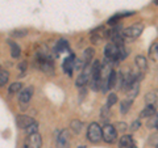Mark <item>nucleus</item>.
<instances>
[{
	"mask_svg": "<svg viewBox=\"0 0 158 148\" xmlns=\"http://www.w3.org/2000/svg\"><path fill=\"white\" fill-rule=\"evenodd\" d=\"M131 106H132V100H125V101H123L121 105H120V113H121V114H127L128 110L131 109Z\"/></svg>",
	"mask_w": 158,
	"mask_h": 148,
	"instance_id": "nucleus-25",
	"label": "nucleus"
},
{
	"mask_svg": "<svg viewBox=\"0 0 158 148\" xmlns=\"http://www.w3.org/2000/svg\"><path fill=\"white\" fill-rule=\"evenodd\" d=\"M27 34H28V32H27V30H15V32H12V36H13V37H16V38L25 37Z\"/></svg>",
	"mask_w": 158,
	"mask_h": 148,
	"instance_id": "nucleus-32",
	"label": "nucleus"
},
{
	"mask_svg": "<svg viewBox=\"0 0 158 148\" xmlns=\"http://www.w3.org/2000/svg\"><path fill=\"white\" fill-rule=\"evenodd\" d=\"M42 146V138L38 132H34V134L28 135V139L25 143V147L24 148H41Z\"/></svg>",
	"mask_w": 158,
	"mask_h": 148,
	"instance_id": "nucleus-7",
	"label": "nucleus"
},
{
	"mask_svg": "<svg viewBox=\"0 0 158 148\" xmlns=\"http://www.w3.org/2000/svg\"><path fill=\"white\" fill-rule=\"evenodd\" d=\"M57 147L58 148H70V138H69V131L67 130H62V131L58 132Z\"/></svg>",
	"mask_w": 158,
	"mask_h": 148,
	"instance_id": "nucleus-9",
	"label": "nucleus"
},
{
	"mask_svg": "<svg viewBox=\"0 0 158 148\" xmlns=\"http://www.w3.org/2000/svg\"><path fill=\"white\" fill-rule=\"evenodd\" d=\"M87 139L91 143H99L102 140V127L98 123H91L87 129Z\"/></svg>",
	"mask_w": 158,
	"mask_h": 148,
	"instance_id": "nucleus-1",
	"label": "nucleus"
},
{
	"mask_svg": "<svg viewBox=\"0 0 158 148\" xmlns=\"http://www.w3.org/2000/svg\"><path fill=\"white\" fill-rule=\"evenodd\" d=\"M156 148H158V144H157V146H156Z\"/></svg>",
	"mask_w": 158,
	"mask_h": 148,
	"instance_id": "nucleus-39",
	"label": "nucleus"
},
{
	"mask_svg": "<svg viewBox=\"0 0 158 148\" xmlns=\"http://www.w3.org/2000/svg\"><path fill=\"white\" fill-rule=\"evenodd\" d=\"M23 89V84L21 83H12V84H9V87H8V93L11 96L13 95H17V93H20V91Z\"/></svg>",
	"mask_w": 158,
	"mask_h": 148,
	"instance_id": "nucleus-19",
	"label": "nucleus"
},
{
	"mask_svg": "<svg viewBox=\"0 0 158 148\" xmlns=\"http://www.w3.org/2000/svg\"><path fill=\"white\" fill-rule=\"evenodd\" d=\"M106 30L104 28H99V29H95L92 33H91V38H92V42L94 43H99L102 39L106 38Z\"/></svg>",
	"mask_w": 158,
	"mask_h": 148,
	"instance_id": "nucleus-15",
	"label": "nucleus"
},
{
	"mask_svg": "<svg viewBox=\"0 0 158 148\" xmlns=\"http://www.w3.org/2000/svg\"><path fill=\"white\" fill-rule=\"evenodd\" d=\"M74 63H75V55L74 54H71L70 56H67L65 59V62H63V71H65V73H67L69 76H71L73 73V70H74Z\"/></svg>",
	"mask_w": 158,
	"mask_h": 148,
	"instance_id": "nucleus-11",
	"label": "nucleus"
},
{
	"mask_svg": "<svg viewBox=\"0 0 158 148\" xmlns=\"http://www.w3.org/2000/svg\"><path fill=\"white\" fill-rule=\"evenodd\" d=\"M70 127H71V130L75 132V134H81V131L83 130V122L79 121V119H74L70 123Z\"/></svg>",
	"mask_w": 158,
	"mask_h": 148,
	"instance_id": "nucleus-21",
	"label": "nucleus"
},
{
	"mask_svg": "<svg viewBox=\"0 0 158 148\" xmlns=\"http://www.w3.org/2000/svg\"><path fill=\"white\" fill-rule=\"evenodd\" d=\"M154 3H156V4H158V0H154Z\"/></svg>",
	"mask_w": 158,
	"mask_h": 148,
	"instance_id": "nucleus-38",
	"label": "nucleus"
},
{
	"mask_svg": "<svg viewBox=\"0 0 158 148\" xmlns=\"http://www.w3.org/2000/svg\"><path fill=\"white\" fill-rule=\"evenodd\" d=\"M100 115H102V119L103 121H107L108 119V115H110V113H108V106L107 105L100 110Z\"/></svg>",
	"mask_w": 158,
	"mask_h": 148,
	"instance_id": "nucleus-31",
	"label": "nucleus"
},
{
	"mask_svg": "<svg viewBox=\"0 0 158 148\" xmlns=\"http://www.w3.org/2000/svg\"><path fill=\"white\" fill-rule=\"evenodd\" d=\"M90 77H91V63H87V64L83 66L82 72L79 73V76L77 79V85L85 87L86 84L90 81Z\"/></svg>",
	"mask_w": 158,
	"mask_h": 148,
	"instance_id": "nucleus-5",
	"label": "nucleus"
},
{
	"mask_svg": "<svg viewBox=\"0 0 158 148\" xmlns=\"http://www.w3.org/2000/svg\"><path fill=\"white\" fill-rule=\"evenodd\" d=\"M154 129L158 130V115H156V126H154Z\"/></svg>",
	"mask_w": 158,
	"mask_h": 148,
	"instance_id": "nucleus-37",
	"label": "nucleus"
},
{
	"mask_svg": "<svg viewBox=\"0 0 158 148\" xmlns=\"http://www.w3.org/2000/svg\"><path fill=\"white\" fill-rule=\"evenodd\" d=\"M116 102H117V96H116V93H111V95L108 96V98H107V106H108V107H112Z\"/></svg>",
	"mask_w": 158,
	"mask_h": 148,
	"instance_id": "nucleus-29",
	"label": "nucleus"
},
{
	"mask_svg": "<svg viewBox=\"0 0 158 148\" xmlns=\"http://www.w3.org/2000/svg\"><path fill=\"white\" fill-rule=\"evenodd\" d=\"M38 64H40L41 71H44L46 75H54L53 60H38Z\"/></svg>",
	"mask_w": 158,
	"mask_h": 148,
	"instance_id": "nucleus-12",
	"label": "nucleus"
},
{
	"mask_svg": "<svg viewBox=\"0 0 158 148\" xmlns=\"http://www.w3.org/2000/svg\"><path fill=\"white\" fill-rule=\"evenodd\" d=\"M136 64H137L138 68H140V71H141V72L146 71V68H148L146 58H145V56H142V55H137V56H136Z\"/></svg>",
	"mask_w": 158,
	"mask_h": 148,
	"instance_id": "nucleus-18",
	"label": "nucleus"
},
{
	"mask_svg": "<svg viewBox=\"0 0 158 148\" xmlns=\"http://www.w3.org/2000/svg\"><path fill=\"white\" fill-rule=\"evenodd\" d=\"M8 80H9V72L6 70H0V88L6 87Z\"/></svg>",
	"mask_w": 158,
	"mask_h": 148,
	"instance_id": "nucleus-23",
	"label": "nucleus"
},
{
	"mask_svg": "<svg viewBox=\"0 0 158 148\" xmlns=\"http://www.w3.org/2000/svg\"><path fill=\"white\" fill-rule=\"evenodd\" d=\"M33 122H36V121H34V118L29 117V115H24V114H21V115H19V117L16 118L17 127H19V129H21V130H25L27 127H28V126H31Z\"/></svg>",
	"mask_w": 158,
	"mask_h": 148,
	"instance_id": "nucleus-10",
	"label": "nucleus"
},
{
	"mask_svg": "<svg viewBox=\"0 0 158 148\" xmlns=\"http://www.w3.org/2000/svg\"><path fill=\"white\" fill-rule=\"evenodd\" d=\"M149 142H150V143H153V144H154V146H157V144H158V134H156V135H152Z\"/></svg>",
	"mask_w": 158,
	"mask_h": 148,
	"instance_id": "nucleus-35",
	"label": "nucleus"
},
{
	"mask_svg": "<svg viewBox=\"0 0 158 148\" xmlns=\"http://www.w3.org/2000/svg\"><path fill=\"white\" fill-rule=\"evenodd\" d=\"M157 100H158L157 92H150V93H148L146 97H145L146 103H153V105H154V103L157 102Z\"/></svg>",
	"mask_w": 158,
	"mask_h": 148,
	"instance_id": "nucleus-26",
	"label": "nucleus"
},
{
	"mask_svg": "<svg viewBox=\"0 0 158 148\" xmlns=\"http://www.w3.org/2000/svg\"><path fill=\"white\" fill-rule=\"evenodd\" d=\"M33 87H27L25 89H21L20 91V95H19V103L21 105L23 109H25V106H28V103L31 102L32 97H33Z\"/></svg>",
	"mask_w": 158,
	"mask_h": 148,
	"instance_id": "nucleus-6",
	"label": "nucleus"
},
{
	"mask_svg": "<svg viewBox=\"0 0 158 148\" xmlns=\"http://www.w3.org/2000/svg\"><path fill=\"white\" fill-rule=\"evenodd\" d=\"M116 131H120V132H124L127 129H128V126H127V123H124V122H118V123H116Z\"/></svg>",
	"mask_w": 158,
	"mask_h": 148,
	"instance_id": "nucleus-30",
	"label": "nucleus"
},
{
	"mask_svg": "<svg viewBox=\"0 0 158 148\" xmlns=\"http://www.w3.org/2000/svg\"><path fill=\"white\" fill-rule=\"evenodd\" d=\"M9 43V47H11V55L12 58H20V55H21V49H20V46L17 45L16 42L13 41H8Z\"/></svg>",
	"mask_w": 158,
	"mask_h": 148,
	"instance_id": "nucleus-17",
	"label": "nucleus"
},
{
	"mask_svg": "<svg viewBox=\"0 0 158 148\" xmlns=\"http://www.w3.org/2000/svg\"><path fill=\"white\" fill-rule=\"evenodd\" d=\"M116 83H117V73L112 70L110 72V75H108V77H107V88L116 87Z\"/></svg>",
	"mask_w": 158,
	"mask_h": 148,
	"instance_id": "nucleus-20",
	"label": "nucleus"
},
{
	"mask_svg": "<svg viewBox=\"0 0 158 148\" xmlns=\"http://www.w3.org/2000/svg\"><path fill=\"white\" fill-rule=\"evenodd\" d=\"M142 30H144V25L142 24H135L132 26L125 28L124 32H123V36H124V38H128V39H136L137 37L141 36Z\"/></svg>",
	"mask_w": 158,
	"mask_h": 148,
	"instance_id": "nucleus-2",
	"label": "nucleus"
},
{
	"mask_svg": "<svg viewBox=\"0 0 158 148\" xmlns=\"http://www.w3.org/2000/svg\"><path fill=\"white\" fill-rule=\"evenodd\" d=\"M154 126H156V115H153V117H150L149 122H148V127L152 129V127H154Z\"/></svg>",
	"mask_w": 158,
	"mask_h": 148,
	"instance_id": "nucleus-34",
	"label": "nucleus"
},
{
	"mask_svg": "<svg viewBox=\"0 0 158 148\" xmlns=\"http://www.w3.org/2000/svg\"><path fill=\"white\" fill-rule=\"evenodd\" d=\"M138 83H140V79H136V80L128 87V97H129V100H133V98L138 95V91H140V84Z\"/></svg>",
	"mask_w": 158,
	"mask_h": 148,
	"instance_id": "nucleus-14",
	"label": "nucleus"
},
{
	"mask_svg": "<svg viewBox=\"0 0 158 148\" xmlns=\"http://www.w3.org/2000/svg\"><path fill=\"white\" fill-rule=\"evenodd\" d=\"M118 47H120V46L115 45V43H113V42L108 43V45L106 46V49H104V53H106V58L108 59V60H111V62H117Z\"/></svg>",
	"mask_w": 158,
	"mask_h": 148,
	"instance_id": "nucleus-8",
	"label": "nucleus"
},
{
	"mask_svg": "<svg viewBox=\"0 0 158 148\" xmlns=\"http://www.w3.org/2000/svg\"><path fill=\"white\" fill-rule=\"evenodd\" d=\"M128 56V50L124 46H120L118 47V55H117V62L118 60H124V59Z\"/></svg>",
	"mask_w": 158,
	"mask_h": 148,
	"instance_id": "nucleus-27",
	"label": "nucleus"
},
{
	"mask_svg": "<svg viewBox=\"0 0 158 148\" xmlns=\"http://www.w3.org/2000/svg\"><path fill=\"white\" fill-rule=\"evenodd\" d=\"M94 54H95V50H94L92 47L86 49V51H85V58H83V63H85V64H87V63H91L92 58H94Z\"/></svg>",
	"mask_w": 158,
	"mask_h": 148,
	"instance_id": "nucleus-22",
	"label": "nucleus"
},
{
	"mask_svg": "<svg viewBox=\"0 0 158 148\" xmlns=\"http://www.w3.org/2000/svg\"><path fill=\"white\" fill-rule=\"evenodd\" d=\"M118 148H135V140L132 135H123L118 142Z\"/></svg>",
	"mask_w": 158,
	"mask_h": 148,
	"instance_id": "nucleus-13",
	"label": "nucleus"
},
{
	"mask_svg": "<svg viewBox=\"0 0 158 148\" xmlns=\"http://www.w3.org/2000/svg\"><path fill=\"white\" fill-rule=\"evenodd\" d=\"M117 138V131L115 126L112 125H104L102 127V139H104L106 143H113Z\"/></svg>",
	"mask_w": 158,
	"mask_h": 148,
	"instance_id": "nucleus-3",
	"label": "nucleus"
},
{
	"mask_svg": "<svg viewBox=\"0 0 158 148\" xmlns=\"http://www.w3.org/2000/svg\"><path fill=\"white\" fill-rule=\"evenodd\" d=\"M20 70H21V75H24L27 71V63L25 62H21L20 63Z\"/></svg>",
	"mask_w": 158,
	"mask_h": 148,
	"instance_id": "nucleus-36",
	"label": "nucleus"
},
{
	"mask_svg": "<svg viewBox=\"0 0 158 148\" xmlns=\"http://www.w3.org/2000/svg\"><path fill=\"white\" fill-rule=\"evenodd\" d=\"M153 115H156V106L153 103H148L146 107L140 113L141 118H150Z\"/></svg>",
	"mask_w": 158,
	"mask_h": 148,
	"instance_id": "nucleus-16",
	"label": "nucleus"
},
{
	"mask_svg": "<svg viewBox=\"0 0 158 148\" xmlns=\"http://www.w3.org/2000/svg\"><path fill=\"white\" fill-rule=\"evenodd\" d=\"M107 37L111 38V42H113L115 45L124 46V36H123V33H121L120 26H116V28L111 29V30L107 33Z\"/></svg>",
	"mask_w": 158,
	"mask_h": 148,
	"instance_id": "nucleus-4",
	"label": "nucleus"
},
{
	"mask_svg": "<svg viewBox=\"0 0 158 148\" xmlns=\"http://www.w3.org/2000/svg\"><path fill=\"white\" fill-rule=\"evenodd\" d=\"M67 49H69V42L66 41V39H59V41L57 42V46H56L57 53H61L63 50H67Z\"/></svg>",
	"mask_w": 158,
	"mask_h": 148,
	"instance_id": "nucleus-24",
	"label": "nucleus"
},
{
	"mask_svg": "<svg viewBox=\"0 0 158 148\" xmlns=\"http://www.w3.org/2000/svg\"><path fill=\"white\" fill-rule=\"evenodd\" d=\"M140 126H141V122L140 121H135V122H132V125H131V131H137L138 129H140Z\"/></svg>",
	"mask_w": 158,
	"mask_h": 148,
	"instance_id": "nucleus-33",
	"label": "nucleus"
},
{
	"mask_svg": "<svg viewBox=\"0 0 158 148\" xmlns=\"http://www.w3.org/2000/svg\"><path fill=\"white\" fill-rule=\"evenodd\" d=\"M25 132H27L28 135L34 134V132H38V123L37 122H33L31 126H28L27 129H25Z\"/></svg>",
	"mask_w": 158,
	"mask_h": 148,
	"instance_id": "nucleus-28",
	"label": "nucleus"
}]
</instances>
